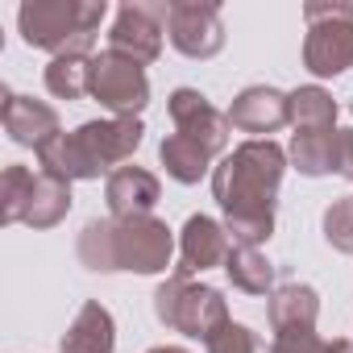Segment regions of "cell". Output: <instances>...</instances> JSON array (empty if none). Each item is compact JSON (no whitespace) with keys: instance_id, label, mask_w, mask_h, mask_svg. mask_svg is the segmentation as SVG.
I'll return each mask as SVG.
<instances>
[{"instance_id":"cb8c5ba5","label":"cell","mask_w":353,"mask_h":353,"mask_svg":"<svg viewBox=\"0 0 353 353\" xmlns=\"http://www.w3.org/2000/svg\"><path fill=\"white\" fill-rule=\"evenodd\" d=\"M324 241L341 254H353V196H341L324 208Z\"/></svg>"},{"instance_id":"5b68a950","label":"cell","mask_w":353,"mask_h":353,"mask_svg":"<svg viewBox=\"0 0 353 353\" xmlns=\"http://www.w3.org/2000/svg\"><path fill=\"white\" fill-rule=\"evenodd\" d=\"M154 316L174 328V332H183L192 341H212L225 324H229V303L216 287L208 283H192L183 274H170L166 283H158L154 291Z\"/></svg>"},{"instance_id":"9c48e42d","label":"cell","mask_w":353,"mask_h":353,"mask_svg":"<svg viewBox=\"0 0 353 353\" xmlns=\"http://www.w3.org/2000/svg\"><path fill=\"white\" fill-rule=\"evenodd\" d=\"M166 38L183 59H212L225 46V21L212 0H174L166 13Z\"/></svg>"},{"instance_id":"ba28073f","label":"cell","mask_w":353,"mask_h":353,"mask_svg":"<svg viewBox=\"0 0 353 353\" xmlns=\"http://www.w3.org/2000/svg\"><path fill=\"white\" fill-rule=\"evenodd\" d=\"M112 237H117V270H133V274H158L170 266L174 254V237L166 229V221L150 216H112Z\"/></svg>"},{"instance_id":"603a6c76","label":"cell","mask_w":353,"mask_h":353,"mask_svg":"<svg viewBox=\"0 0 353 353\" xmlns=\"http://www.w3.org/2000/svg\"><path fill=\"white\" fill-rule=\"evenodd\" d=\"M88 79H92V59H79V54H59L46 67V92L59 100L88 96Z\"/></svg>"},{"instance_id":"52a82bcc","label":"cell","mask_w":353,"mask_h":353,"mask_svg":"<svg viewBox=\"0 0 353 353\" xmlns=\"http://www.w3.org/2000/svg\"><path fill=\"white\" fill-rule=\"evenodd\" d=\"M88 96H96L112 117H137L150 104L145 67L125 59V54H117V50H100V54H92Z\"/></svg>"},{"instance_id":"5bb4252c","label":"cell","mask_w":353,"mask_h":353,"mask_svg":"<svg viewBox=\"0 0 353 353\" xmlns=\"http://www.w3.org/2000/svg\"><path fill=\"white\" fill-rule=\"evenodd\" d=\"M229 125L241 129V133H258V137H270L274 129L291 125V108H287V92L270 88V83H254V88H241L229 104Z\"/></svg>"},{"instance_id":"44dd1931","label":"cell","mask_w":353,"mask_h":353,"mask_svg":"<svg viewBox=\"0 0 353 353\" xmlns=\"http://www.w3.org/2000/svg\"><path fill=\"white\" fill-rule=\"evenodd\" d=\"M75 254L88 270L96 274H117V237H112V216L104 221H88L79 241H75Z\"/></svg>"},{"instance_id":"4fadbf2b","label":"cell","mask_w":353,"mask_h":353,"mask_svg":"<svg viewBox=\"0 0 353 353\" xmlns=\"http://www.w3.org/2000/svg\"><path fill=\"white\" fill-rule=\"evenodd\" d=\"M229 250H233V241H229L225 225H216L204 212L200 216H188V225L179 233V266H174V274L192 279V274H204L212 266H225Z\"/></svg>"},{"instance_id":"484cf974","label":"cell","mask_w":353,"mask_h":353,"mask_svg":"<svg viewBox=\"0 0 353 353\" xmlns=\"http://www.w3.org/2000/svg\"><path fill=\"white\" fill-rule=\"evenodd\" d=\"M270 353H332V341H320L316 328L312 332H274Z\"/></svg>"},{"instance_id":"f546056e","label":"cell","mask_w":353,"mask_h":353,"mask_svg":"<svg viewBox=\"0 0 353 353\" xmlns=\"http://www.w3.org/2000/svg\"><path fill=\"white\" fill-rule=\"evenodd\" d=\"M349 108H353V104H349Z\"/></svg>"},{"instance_id":"7c38bea8","label":"cell","mask_w":353,"mask_h":353,"mask_svg":"<svg viewBox=\"0 0 353 353\" xmlns=\"http://www.w3.org/2000/svg\"><path fill=\"white\" fill-rule=\"evenodd\" d=\"M0 121H5V133L17 145H30V150H42V145H50L63 133L59 129V112L46 100L17 96L9 88H5V100H0Z\"/></svg>"},{"instance_id":"2e32d148","label":"cell","mask_w":353,"mask_h":353,"mask_svg":"<svg viewBox=\"0 0 353 353\" xmlns=\"http://www.w3.org/2000/svg\"><path fill=\"white\" fill-rule=\"evenodd\" d=\"M112 349H117L112 312H108L100 299H88V303L75 312V320L67 324L59 353H112Z\"/></svg>"},{"instance_id":"3957f363","label":"cell","mask_w":353,"mask_h":353,"mask_svg":"<svg viewBox=\"0 0 353 353\" xmlns=\"http://www.w3.org/2000/svg\"><path fill=\"white\" fill-rule=\"evenodd\" d=\"M108 17L104 0H26L17 9V30L26 46L59 54H79L92 59L96 30Z\"/></svg>"},{"instance_id":"d4e9b609","label":"cell","mask_w":353,"mask_h":353,"mask_svg":"<svg viewBox=\"0 0 353 353\" xmlns=\"http://www.w3.org/2000/svg\"><path fill=\"white\" fill-rule=\"evenodd\" d=\"M208 353H270L266 345H262V336L254 332V328H245V324H225L212 341H208Z\"/></svg>"},{"instance_id":"30bf717a","label":"cell","mask_w":353,"mask_h":353,"mask_svg":"<svg viewBox=\"0 0 353 353\" xmlns=\"http://www.w3.org/2000/svg\"><path fill=\"white\" fill-rule=\"evenodd\" d=\"M170 5H145V0H129L117 9L112 30H108V50L133 59V63H154L162 54V30H166Z\"/></svg>"},{"instance_id":"9a60e30c","label":"cell","mask_w":353,"mask_h":353,"mask_svg":"<svg viewBox=\"0 0 353 353\" xmlns=\"http://www.w3.org/2000/svg\"><path fill=\"white\" fill-rule=\"evenodd\" d=\"M162 188H158V174L145 170V166H121L108 174L104 183V200H108V212L117 221L125 216H150L154 204H158Z\"/></svg>"},{"instance_id":"e0dca14e","label":"cell","mask_w":353,"mask_h":353,"mask_svg":"<svg viewBox=\"0 0 353 353\" xmlns=\"http://www.w3.org/2000/svg\"><path fill=\"white\" fill-rule=\"evenodd\" d=\"M266 316H270L274 332H312L320 320V295L307 283H283V287H274Z\"/></svg>"},{"instance_id":"83f0119b","label":"cell","mask_w":353,"mask_h":353,"mask_svg":"<svg viewBox=\"0 0 353 353\" xmlns=\"http://www.w3.org/2000/svg\"><path fill=\"white\" fill-rule=\"evenodd\" d=\"M150 353H188V349H183V345H154Z\"/></svg>"},{"instance_id":"7402d4cb","label":"cell","mask_w":353,"mask_h":353,"mask_svg":"<svg viewBox=\"0 0 353 353\" xmlns=\"http://www.w3.org/2000/svg\"><path fill=\"white\" fill-rule=\"evenodd\" d=\"M287 108H291V125H295V129H324V125H336V100H332L320 83H307V88L287 92Z\"/></svg>"},{"instance_id":"f1b7e54d","label":"cell","mask_w":353,"mask_h":353,"mask_svg":"<svg viewBox=\"0 0 353 353\" xmlns=\"http://www.w3.org/2000/svg\"><path fill=\"white\" fill-rule=\"evenodd\" d=\"M332 353H353V341H332Z\"/></svg>"},{"instance_id":"8fae6325","label":"cell","mask_w":353,"mask_h":353,"mask_svg":"<svg viewBox=\"0 0 353 353\" xmlns=\"http://www.w3.org/2000/svg\"><path fill=\"white\" fill-rule=\"evenodd\" d=\"M166 112H170V121H174V133L192 137V141L204 145L212 158L229 145V129H233V125H229V112H216L204 92H196V88H174L170 100H166Z\"/></svg>"},{"instance_id":"6da1fadb","label":"cell","mask_w":353,"mask_h":353,"mask_svg":"<svg viewBox=\"0 0 353 353\" xmlns=\"http://www.w3.org/2000/svg\"><path fill=\"white\" fill-rule=\"evenodd\" d=\"M287 170V150L270 137H250L212 170V196L225 208L233 245H262L274 233V200Z\"/></svg>"},{"instance_id":"7a4b0ae2","label":"cell","mask_w":353,"mask_h":353,"mask_svg":"<svg viewBox=\"0 0 353 353\" xmlns=\"http://www.w3.org/2000/svg\"><path fill=\"white\" fill-rule=\"evenodd\" d=\"M145 137V125L137 117H104V121H83L71 133H59L50 145L38 150V170L54 179H100L108 170H121Z\"/></svg>"},{"instance_id":"8992f818","label":"cell","mask_w":353,"mask_h":353,"mask_svg":"<svg viewBox=\"0 0 353 353\" xmlns=\"http://www.w3.org/2000/svg\"><path fill=\"white\" fill-rule=\"evenodd\" d=\"M303 67L320 79H332L353 67V5H307Z\"/></svg>"},{"instance_id":"277c9868","label":"cell","mask_w":353,"mask_h":353,"mask_svg":"<svg viewBox=\"0 0 353 353\" xmlns=\"http://www.w3.org/2000/svg\"><path fill=\"white\" fill-rule=\"evenodd\" d=\"M67 212H71L67 179H54L46 170H30L21 162L5 166V174H0V221L5 225L54 229Z\"/></svg>"},{"instance_id":"ffe728a7","label":"cell","mask_w":353,"mask_h":353,"mask_svg":"<svg viewBox=\"0 0 353 353\" xmlns=\"http://www.w3.org/2000/svg\"><path fill=\"white\" fill-rule=\"evenodd\" d=\"M158 158H162V166L174 183H200L208 170H216L212 154L204 145H196L192 137H183V133H166L162 145H158Z\"/></svg>"},{"instance_id":"ac0fdd59","label":"cell","mask_w":353,"mask_h":353,"mask_svg":"<svg viewBox=\"0 0 353 353\" xmlns=\"http://www.w3.org/2000/svg\"><path fill=\"white\" fill-rule=\"evenodd\" d=\"M287 154H291L295 170L307 174V179L332 174V170H336V158H341V129H336V125H324V129H295Z\"/></svg>"},{"instance_id":"4316f807","label":"cell","mask_w":353,"mask_h":353,"mask_svg":"<svg viewBox=\"0 0 353 353\" xmlns=\"http://www.w3.org/2000/svg\"><path fill=\"white\" fill-rule=\"evenodd\" d=\"M336 174H345V179L353 183V129L341 133V158H336Z\"/></svg>"},{"instance_id":"d6986e66","label":"cell","mask_w":353,"mask_h":353,"mask_svg":"<svg viewBox=\"0 0 353 353\" xmlns=\"http://www.w3.org/2000/svg\"><path fill=\"white\" fill-rule=\"evenodd\" d=\"M225 274L237 291L245 295H274V274L279 266L258 250V245H233L225 258Z\"/></svg>"}]
</instances>
